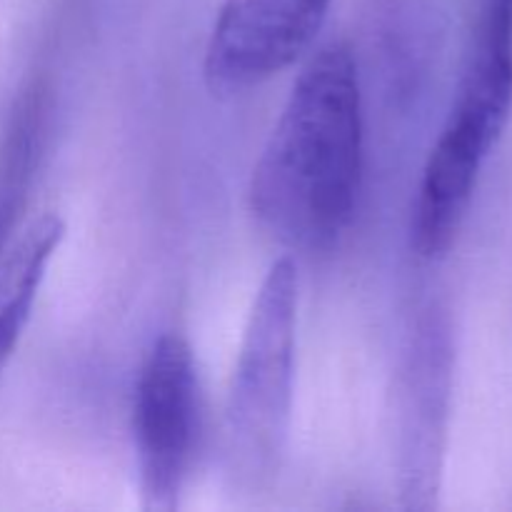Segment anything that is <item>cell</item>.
<instances>
[{
	"mask_svg": "<svg viewBox=\"0 0 512 512\" xmlns=\"http://www.w3.org/2000/svg\"><path fill=\"white\" fill-rule=\"evenodd\" d=\"M298 343V268L293 258L270 265L235 363L228 400V455L235 473H273L288 440Z\"/></svg>",
	"mask_w": 512,
	"mask_h": 512,
	"instance_id": "3957f363",
	"label": "cell"
},
{
	"mask_svg": "<svg viewBox=\"0 0 512 512\" xmlns=\"http://www.w3.org/2000/svg\"><path fill=\"white\" fill-rule=\"evenodd\" d=\"M330 0H225L205 50V78L245 90L283 73L313 45Z\"/></svg>",
	"mask_w": 512,
	"mask_h": 512,
	"instance_id": "5b68a950",
	"label": "cell"
},
{
	"mask_svg": "<svg viewBox=\"0 0 512 512\" xmlns=\"http://www.w3.org/2000/svg\"><path fill=\"white\" fill-rule=\"evenodd\" d=\"M65 228L58 215H43L30 223L18 243L0 260V368L18 345L50 258L58 250Z\"/></svg>",
	"mask_w": 512,
	"mask_h": 512,
	"instance_id": "8992f818",
	"label": "cell"
},
{
	"mask_svg": "<svg viewBox=\"0 0 512 512\" xmlns=\"http://www.w3.org/2000/svg\"><path fill=\"white\" fill-rule=\"evenodd\" d=\"M512 110V0H485L468 68L448 123L425 163L413 208V248L423 258L450 250L468 215L485 160Z\"/></svg>",
	"mask_w": 512,
	"mask_h": 512,
	"instance_id": "7a4b0ae2",
	"label": "cell"
},
{
	"mask_svg": "<svg viewBox=\"0 0 512 512\" xmlns=\"http://www.w3.org/2000/svg\"><path fill=\"white\" fill-rule=\"evenodd\" d=\"M203 430L200 380L188 340L170 333L150 350L135 388L133 435L145 510L178 508Z\"/></svg>",
	"mask_w": 512,
	"mask_h": 512,
	"instance_id": "277c9868",
	"label": "cell"
},
{
	"mask_svg": "<svg viewBox=\"0 0 512 512\" xmlns=\"http://www.w3.org/2000/svg\"><path fill=\"white\" fill-rule=\"evenodd\" d=\"M363 180V100L358 63L330 43L295 80L255 163L250 208L288 248L323 253L338 245Z\"/></svg>",
	"mask_w": 512,
	"mask_h": 512,
	"instance_id": "6da1fadb",
	"label": "cell"
}]
</instances>
